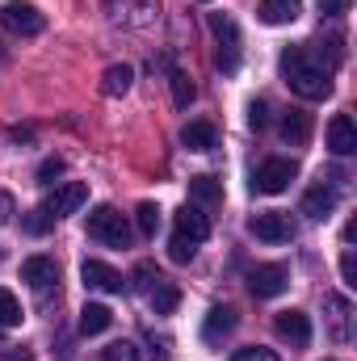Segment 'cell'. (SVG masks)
I'll list each match as a JSON object with an SVG mask.
<instances>
[{
	"instance_id": "6da1fadb",
	"label": "cell",
	"mask_w": 357,
	"mask_h": 361,
	"mask_svg": "<svg viewBox=\"0 0 357 361\" xmlns=\"http://www.w3.org/2000/svg\"><path fill=\"white\" fill-rule=\"evenodd\" d=\"M282 80L298 92L303 101H324L332 92V72L311 55V47H290L282 51Z\"/></svg>"
},
{
	"instance_id": "7a4b0ae2",
	"label": "cell",
	"mask_w": 357,
	"mask_h": 361,
	"mask_svg": "<svg viewBox=\"0 0 357 361\" xmlns=\"http://www.w3.org/2000/svg\"><path fill=\"white\" fill-rule=\"evenodd\" d=\"M210 30H214V42H219L214 68H219L223 76H231V72L240 68V25H236V17H227V13H210Z\"/></svg>"
},
{
	"instance_id": "3957f363",
	"label": "cell",
	"mask_w": 357,
	"mask_h": 361,
	"mask_svg": "<svg viewBox=\"0 0 357 361\" xmlns=\"http://www.w3.org/2000/svg\"><path fill=\"white\" fill-rule=\"evenodd\" d=\"M89 235L101 240L105 248H131V223L114 206H97L89 214Z\"/></svg>"
},
{
	"instance_id": "277c9868",
	"label": "cell",
	"mask_w": 357,
	"mask_h": 361,
	"mask_svg": "<svg viewBox=\"0 0 357 361\" xmlns=\"http://www.w3.org/2000/svg\"><path fill=\"white\" fill-rule=\"evenodd\" d=\"M105 13L114 25H126V30H147L160 13V0H105Z\"/></svg>"
},
{
	"instance_id": "5b68a950",
	"label": "cell",
	"mask_w": 357,
	"mask_h": 361,
	"mask_svg": "<svg viewBox=\"0 0 357 361\" xmlns=\"http://www.w3.org/2000/svg\"><path fill=\"white\" fill-rule=\"evenodd\" d=\"M0 25H4L8 34L34 38V34H42V13H38L34 4H25V0H8V4L0 8Z\"/></svg>"
},
{
	"instance_id": "8992f818",
	"label": "cell",
	"mask_w": 357,
	"mask_h": 361,
	"mask_svg": "<svg viewBox=\"0 0 357 361\" xmlns=\"http://www.w3.org/2000/svg\"><path fill=\"white\" fill-rule=\"evenodd\" d=\"M89 202V185H80V180H68V185H59L47 202H42V210L51 214V219H68V214H76L80 206Z\"/></svg>"
},
{
	"instance_id": "52a82bcc",
	"label": "cell",
	"mask_w": 357,
	"mask_h": 361,
	"mask_svg": "<svg viewBox=\"0 0 357 361\" xmlns=\"http://www.w3.org/2000/svg\"><path fill=\"white\" fill-rule=\"evenodd\" d=\"M294 160H265L257 173H253V189L257 193H282V189H290V180H294Z\"/></svg>"
},
{
	"instance_id": "ba28073f",
	"label": "cell",
	"mask_w": 357,
	"mask_h": 361,
	"mask_svg": "<svg viewBox=\"0 0 357 361\" xmlns=\"http://www.w3.org/2000/svg\"><path fill=\"white\" fill-rule=\"evenodd\" d=\"M248 231H253L257 240H265V244H286V240H294V227H290V219H286L282 210H261V214H253Z\"/></svg>"
},
{
	"instance_id": "9c48e42d",
	"label": "cell",
	"mask_w": 357,
	"mask_h": 361,
	"mask_svg": "<svg viewBox=\"0 0 357 361\" xmlns=\"http://www.w3.org/2000/svg\"><path fill=\"white\" fill-rule=\"evenodd\" d=\"M273 328H277V336L290 341L294 349H307V345H311V319H307L303 311H277Z\"/></svg>"
},
{
	"instance_id": "30bf717a",
	"label": "cell",
	"mask_w": 357,
	"mask_h": 361,
	"mask_svg": "<svg viewBox=\"0 0 357 361\" xmlns=\"http://www.w3.org/2000/svg\"><path fill=\"white\" fill-rule=\"evenodd\" d=\"M177 235L181 240H189V244H202V240L210 235V219L202 214L198 202H185V206L177 210Z\"/></svg>"
},
{
	"instance_id": "8fae6325",
	"label": "cell",
	"mask_w": 357,
	"mask_h": 361,
	"mask_svg": "<svg viewBox=\"0 0 357 361\" xmlns=\"http://www.w3.org/2000/svg\"><path fill=\"white\" fill-rule=\"evenodd\" d=\"M80 281L89 290H101V294H122V273L109 269L105 261H85L80 265Z\"/></svg>"
},
{
	"instance_id": "7c38bea8",
	"label": "cell",
	"mask_w": 357,
	"mask_h": 361,
	"mask_svg": "<svg viewBox=\"0 0 357 361\" xmlns=\"http://www.w3.org/2000/svg\"><path fill=\"white\" fill-rule=\"evenodd\" d=\"M248 290H253V298H277L286 290V269L282 265H257L248 273Z\"/></svg>"
},
{
	"instance_id": "4fadbf2b",
	"label": "cell",
	"mask_w": 357,
	"mask_h": 361,
	"mask_svg": "<svg viewBox=\"0 0 357 361\" xmlns=\"http://www.w3.org/2000/svg\"><path fill=\"white\" fill-rule=\"evenodd\" d=\"M328 147H332V156H353L357 152V126L349 114H337L328 122Z\"/></svg>"
},
{
	"instance_id": "5bb4252c",
	"label": "cell",
	"mask_w": 357,
	"mask_h": 361,
	"mask_svg": "<svg viewBox=\"0 0 357 361\" xmlns=\"http://www.w3.org/2000/svg\"><path fill=\"white\" fill-rule=\"evenodd\" d=\"M181 143H185L189 152H214V147H219V130H214V122L198 118V122H185V126H181Z\"/></svg>"
},
{
	"instance_id": "9a60e30c",
	"label": "cell",
	"mask_w": 357,
	"mask_h": 361,
	"mask_svg": "<svg viewBox=\"0 0 357 361\" xmlns=\"http://www.w3.org/2000/svg\"><path fill=\"white\" fill-rule=\"evenodd\" d=\"M21 281H30L34 290H51L59 281V265L51 257H30V261H21Z\"/></svg>"
},
{
	"instance_id": "2e32d148",
	"label": "cell",
	"mask_w": 357,
	"mask_h": 361,
	"mask_svg": "<svg viewBox=\"0 0 357 361\" xmlns=\"http://www.w3.org/2000/svg\"><path fill=\"white\" fill-rule=\"evenodd\" d=\"M324 307H328V324H332V341H349V319H353V307H349V298L345 294H328L324 298Z\"/></svg>"
},
{
	"instance_id": "e0dca14e",
	"label": "cell",
	"mask_w": 357,
	"mask_h": 361,
	"mask_svg": "<svg viewBox=\"0 0 357 361\" xmlns=\"http://www.w3.org/2000/svg\"><path fill=\"white\" fill-rule=\"evenodd\" d=\"M236 324H240V319H236L231 307H214V311L206 315V324H202V341H206V345H219L223 336L236 332Z\"/></svg>"
},
{
	"instance_id": "ac0fdd59",
	"label": "cell",
	"mask_w": 357,
	"mask_h": 361,
	"mask_svg": "<svg viewBox=\"0 0 357 361\" xmlns=\"http://www.w3.org/2000/svg\"><path fill=\"white\" fill-rule=\"evenodd\" d=\"M332 210H337V193H332L328 185H311V189L303 193V214H307V219L320 223V219H328Z\"/></svg>"
},
{
	"instance_id": "d6986e66",
	"label": "cell",
	"mask_w": 357,
	"mask_h": 361,
	"mask_svg": "<svg viewBox=\"0 0 357 361\" xmlns=\"http://www.w3.org/2000/svg\"><path fill=\"white\" fill-rule=\"evenodd\" d=\"M282 139H286L290 147H303V143L311 139V114H307V109H286V118H282Z\"/></svg>"
},
{
	"instance_id": "ffe728a7",
	"label": "cell",
	"mask_w": 357,
	"mask_h": 361,
	"mask_svg": "<svg viewBox=\"0 0 357 361\" xmlns=\"http://www.w3.org/2000/svg\"><path fill=\"white\" fill-rule=\"evenodd\" d=\"M261 21L265 25H290V21H298V13H303V0H261Z\"/></svg>"
},
{
	"instance_id": "44dd1931",
	"label": "cell",
	"mask_w": 357,
	"mask_h": 361,
	"mask_svg": "<svg viewBox=\"0 0 357 361\" xmlns=\"http://www.w3.org/2000/svg\"><path fill=\"white\" fill-rule=\"evenodd\" d=\"M181 302V290L173 286V281H164V277H156V286L147 290V307L156 311V315H173Z\"/></svg>"
},
{
	"instance_id": "7402d4cb",
	"label": "cell",
	"mask_w": 357,
	"mask_h": 361,
	"mask_svg": "<svg viewBox=\"0 0 357 361\" xmlns=\"http://www.w3.org/2000/svg\"><path fill=\"white\" fill-rule=\"evenodd\" d=\"M135 85V68H126V63H114V68H105V76H101V92L105 97H126Z\"/></svg>"
},
{
	"instance_id": "603a6c76",
	"label": "cell",
	"mask_w": 357,
	"mask_h": 361,
	"mask_svg": "<svg viewBox=\"0 0 357 361\" xmlns=\"http://www.w3.org/2000/svg\"><path fill=\"white\" fill-rule=\"evenodd\" d=\"M109 324H114V311L105 302H85V311H80V332L85 336H101Z\"/></svg>"
},
{
	"instance_id": "cb8c5ba5",
	"label": "cell",
	"mask_w": 357,
	"mask_h": 361,
	"mask_svg": "<svg viewBox=\"0 0 357 361\" xmlns=\"http://www.w3.org/2000/svg\"><path fill=\"white\" fill-rule=\"evenodd\" d=\"M219 197H223V185H219L214 177H206V173H202V177H189V202H202V206H214Z\"/></svg>"
},
{
	"instance_id": "d4e9b609",
	"label": "cell",
	"mask_w": 357,
	"mask_h": 361,
	"mask_svg": "<svg viewBox=\"0 0 357 361\" xmlns=\"http://www.w3.org/2000/svg\"><path fill=\"white\" fill-rule=\"evenodd\" d=\"M135 223H139V231L152 240V235L160 231V206H156V202H139V210H135Z\"/></svg>"
},
{
	"instance_id": "484cf974",
	"label": "cell",
	"mask_w": 357,
	"mask_h": 361,
	"mask_svg": "<svg viewBox=\"0 0 357 361\" xmlns=\"http://www.w3.org/2000/svg\"><path fill=\"white\" fill-rule=\"evenodd\" d=\"M21 319H25V315H21V302L0 286V328H17Z\"/></svg>"
},
{
	"instance_id": "4316f807",
	"label": "cell",
	"mask_w": 357,
	"mask_h": 361,
	"mask_svg": "<svg viewBox=\"0 0 357 361\" xmlns=\"http://www.w3.org/2000/svg\"><path fill=\"white\" fill-rule=\"evenodd\" d=\"M169 85H173V101H177L181 109H189V101L198 97V89H193V80H189L185 72H173V76H169Z\"/></svg>"
},
{
	"instance_id": "83f0119b",
	"label": "cell",
	"mask_w": 357,
	"mask_h": 361,
	"mask_svg": "<svg viewBox=\"0 0 357 361\" xmlns=\"http://www.w3.org/2000/svg\"><path fill=\"white\" fill-rule=\"evenodd\" d=\"M169 257H173L177 265H189V261L198 257V244H189V240H181V235H173V240H169Z\"/></svg>"
},
{
	"instance_id": "f1b7e54d",
	"label": "cell",
	"mask_w": 357,
	"mask_h": 361,
	"mask_svg": "<svg viewBox=\"0 0 357 361\" xmlns=\"http://www.w3.org/2000/svg\"><path fill=\"white\" fill-rule=\"evenodd\" d=\"M101 361H139V349L131 345V341H118V345H109L105 349V357Z\"/></svg>"
},
{
	"instance_id": "f546056e",
	"label": "cell",
	"mask_w": 357,
	"mask_h": 361,
	"mask_svg": "<svg viewBox=\"0 0 357 361\" xmlns=\"http://www.w3.org/2000/svg\"><path fill=\"white\" fill-rule=\"evenodd\" d=\"M248 126H253V130H265V126H269V105L261 101V97H257V101H248Z\"/></svg>"
},
{
	"instance_id": "4dcf8cb0",
	"label": "cell",
	"mask_w": 357,
	"mask_h": 361,
	"mask_svg": "<svg viewBox=\"0 0 357 361\" xmlns=\"http://www.w3.org/2000/svg\"><path fill=\"white\" fill-rule=\"evenodd\" d=\"M55 177H63V160H59V156H51V160L38 164V180H42V185H55Z\"/></svg>"
},
{
	"instance_id": "1f68e13d",
	"label": "cell",
	"mask_w": 357,
	"mask_h": 361,
	"mask_svg": "<svg viewBox=\"0 0 357 361\" xmlns=\"http://www.w3.org/2000/svg\"><path fill=\"white\" fill-rule=\"evenodd\" d=\"M156 277H160V273H156V265H152V261H143V265L135 269V290H143V294H147V290L156 286Z\"/></svg>"
},
{
	"instance_id": "d6a6232c",
	"label": "cell",
	"mask_w": 357,
	"mask_h": 361,
	"mask_svg": "<svg viewBox=\"0 0 357 361\" xmlns=\"http://www.w3.org/2000/svg\"><path fill=\"white\" fill-rule=\"evenodd\" d=\"M51 223H55V219H51V214H47L42 206H38V210H30V219H25V231H30V235H42V231L51 227Z\"/></svg>"
},
{
	"instance_id": "836d02e7",
	"label": "cell",
	"mask_w": 357,
	"mask_h": 361,
	"mask_svg": "<svg viewBox=\"0 0 357 361\" xmlns=\"http://www.w3.org/2000/svg\"><path fill=\"white\" fill-rule=\"evenodd\" d=\"M341 277H345V286H349V290H357V261H353V252H345V257H341Z\"/></svg>"
},
{
	"instance_id": "e575fe53",
	"label": "cell",
	"mask_w": 357,
	"mask_h": 361,
	"mask_svg": "<svg viewBox=\"0 0 357 361\" xmlns=\"http://www.w3.org/2000/svg\"><path fill=\"white\" fill-rule=\"evenodd\" d=\"M231 361H277V353L273 349H240Z\"/></svg>"
},
{
	"instance_id": "d590c367",
	"label": "cell",
	"mask_w": 357,
	"mask_h": 361,
	"mask_svg": "<svg viewBox=\"0 0 357 361\" xmlns=\"http://www.w3.org/2000/svg\"><path fill=\"white\" fill-rule=\"evenodd\" d=\"M320 13L324 17H341V13H349V0H320Z\"/></svg>"
},
{
	"instance_id": "8d00e7d4",
	"label": "cell",
	"mask_w": 357,
	"mask_h": 361,
	"mask_svg": "<svg viewBox=\"0 0 357 361\" xmlns=\"http://www.w3.org/2000/svg\"><path fill=\"white\" fill-rule=\"evenodd\" d=\"M13 214H17V210H13V197H8V193L0 189V223H8Z\"/></svg>"
},
{
	"instance_id": "74e56055",
	"label": "cell",
	"mask_w": 357,
	"mask_h": 361,
	"mask_svg": "<svg viewBox=\"0 0 357 361\" xmlns=\"http://www.w3.org/2000/svg\"><path fill=\"white\" fill-rule=\"evenodd\" d=\"M4 361H34V353H30V349H8Z\"/></svg>"
}]
</instances>
